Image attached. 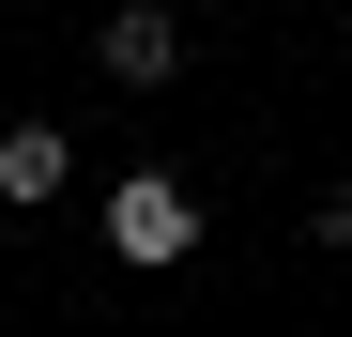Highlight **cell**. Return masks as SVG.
I'll return each mask as SVG.
<instances>
[{"instance_id": "cell-1", "label": "cell", "mask_w": 352, "mask_h": 337, "mask_svg": "<svg viewBox=\"0 0 352 337\" xmlns=\"http://www.w3.org/2000/svg\"><path fill=\"white\" fill-rule=\"evenodd\" d=\"M184 246H199V184H168V168H123V184H107V261L168 276Z\"/></svg>"}, {"instance_id": "cell-2", "label": "cell", "mask_w": 352, "mask_h": 337, "mask_svg": "<svg viewBox=\"0 0 352 337\" xmlns=\"http://www.w3.org/2000/svg\"><path fill=\"white\" fill-rule=\"evenodd\" d=\"M92 62H107V92H168V77H184V31L138 0V16H107V31H92Z\"/></svg>"}, {"instance_id": "cell-3", "label": "cell", "mask_w": 352, "mask_h": 337, "mask_svg": "<svg viewBox=\"0 0 352 337\" xmlns=\"http://www.w3.org/2000/svg\"><path fill=\"white\" fill-rule=\"evenodd\" d=\"M62 184H77V138H62V123H0V199H16V215H46Z\"/></svg>"}]
</instances>
